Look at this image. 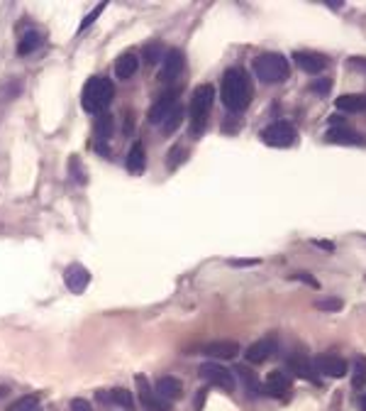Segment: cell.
<instances>
[{"label":"cell","instance_id":"obj_20","mask_svg":"<svg viewBox=\"0 0 366 411\" xmlns=\"http://www.w3.org/2000/svg\"><path fill=\"white\" fill-rule=\"evenodd\" d=\"M137 69H140V59L135 57L132 52L117 57V61H115V76L117 79H132L137 74Z\"/></svg>","mask_w":366,"mask_h":411},{"label":"cell","instance_id":"obj_40","mask_svg":"<svg viewBox=\"0 0 366 411\" xmlns=\"http://www.w3.org/2000/svg\"><path fill=\"white\" fill-rule=\"evenodd\" d=\"M362 411H366V394L362 397Z\"/></svg>","mask_w":366,"mask_h":411},{"label":"cell","instance_id":"obj_35","mask_svg":"<svg viewBox=\"0 0 366 411\" xmlns=\"http://www.w3.org/2000/svg\"><path fill=\"white\" fill-rule=\"evenodd\" d=\"M293 279H298V282H305L308 287H312V289H320V282L317 279H312V274H305V272H300V274H295Z\"/></svg>","mask_w":366,"mask_h":411},{"label":"cell","instance_id":"obj_33","mask_svg":"<svg viewBox=\"0 0 366 411\" xmlns=\"http://www.w3.org/2000/svg\"><path fill=\"white\" fill-rule=\"evenodd\" d=\"M310 91H312V93H320V96L330 93V91H332V79H317V81H312V84H310Z\"/></svg>","mask_w":366,"mask_h":411},{"label":"cell","instance_id":"obj_8","mask_svg":"<svg viewBox=\"0 0 366 411\" xmlns=\"http://www.w3.org/2000/svg\"><path fill=\"white\" fill-rule=\"evenodd\" d=\"M312 370L317 375H325V377H332V380H342L347 375V362L337 357V355H317L312 360Z\"/></svg>","mask_w":366,"mask_h":411},{"label":"cell","instance_id":"obj_28","mask_svg":"<svg viewBox=\"0 0 366 411\" xmlns=\"http://www.w3.org/2000/svg\"><path fill=\"white\" fill-rule=\"evenodd\" d=\"M110 132H113V117L110 115H98V120H95V135L103 140H108L110 137Z\"/></svg>","mask_w":366,"mask_h":411},{"label":"cell","instance_id":"obj_10","mask_svg":"<svg viewBox=\"0 0 366 411\" xmlns=\"http://www.w3.org/2000/svg\"><path fill=\"white\" fill-rule=\"evenodd\" d=\"M183 64H186L183 52L181 49H169V54L164 57V66L159 71V81L161 84H173L178 79V74L183 71Z\"/></svg>","mask_w":366,"mask_h":411},{"label":"cell","instance_id":"obj_13","mask_svg":"<svg viewBox=\"0 0 366 411\" xmlns=\"http://www.w3.org/2000/svg\"><path fill=\"white\" fill-rule=\"evenodd\" d=\"M64 282H66V287L73 294H81V292H85V287L90 284V272L85 269L83 264H71V267L64 272Z\"/></svg>","mask_w":366,"mask_h":411},{"label":"cell","instance_id":"obj_16","mask_svg":"<svg viewBox=\"0 0 366 411\" xmlns=\"http://www.w3.org/2000/svg\"><path fill=\"white\" fill-rule=\"evenodd\" d=\"M203 352L215 360H234L239 355V345L234 340H215V343H208Z\"/></svg>","mask_w":366,"mask_h":411},{"label":"cell","instance_id":"obj_15","mask_svg":"<svg viewBox=\"0 0 366 411\" xmlns=\"http://www.w3.org/2000/svg\"><path fill=\"white\" fill-rule=\"evenodd\" d=\"M288 389H291V380H288V375H283L279 370L269 372L266 382L261 384V394H266V397H281Z\"/></svg>","mask_w":366,"mask_h":411},{"label":"cell","instance_id":"obj_38","mask_svg":"<svg viewBox=\"0 0 366 411\" xmlns=\"http://www.w3.org/2000/svg\"><path fill=\"white\" fill-rule=\"evenodd\" d=\"M205 394H208L205 389H200V392H198V397H196V409H198V411H200V407L205 404Z\"/></svg>","mask_w":366,"mask_h":411},{"label":"cell","instance_id":"obj_5","mask_svg":"<svg viewBox=\"0 0 366 411\" xmlns=\"http://www.w3.org/2000/svg\"><path fill=\"white\" fill-rule=\"evenodd\" d=\"M298 132L291 122L286 120H279V122H271L266 130H261V140L269 147H291L295 142Z\"/></svg>","mask_w":366,"mask_h":411},{"label":"cell","instance_id":"obj_29","mask_svg":"<svg viewBox=\"0 0 366 411\" xmlns=\"http://www.w3.org/2000/svg\"><path fill=\"white\" fill-rule=\"evenodd\" d=\"M7 411H42V409H39L37 397H22V399H17Z\"/></svg>","mask_w":366,"mask_h":411},{"label":"cell","instance_id":"obj_11","mask_svg":"<svg viewBox=\"0 0 366 411\" xmlns=\"http://www.w3.org/2000/svg\"><path fill=\"white\" fill-rule=\"evenodd\" d=\"M276 350H279V343H276L274 335H269V338H261V340H256L254 345H249L244 357H247L252 365H261V362H266L271 355H276Z\"/></svg>","mask_w":366,"mask_h":411},{"label":"cell","instance_id":"obj_21","mask_svg":"<svg viewBox=\"0 0 366 411\" xmlns=\"http://www.w3.org/2000/svg\"><path fill=\"white\" fill-rule=\"evenodd\" d=\"M327 140L335 142V145H359L362 137L347 125H335V127L327 130Z\"/></svg>","mask_w":366,"mask_h":411},{"label":"cell","instance_id":"obj_14","mask_svg":"<svg viewBox=\"0 0 366 411\" xmlns=\"http://www.w3.org/2000/svg\"><path fill=\"white\" fill-rule=\"evenodd\" d=\"M288 370H291L295 377H300V380H308L310 384H320V377H317V372L312 370V362H308L303 355H291V357H288Z\"/></svg>","mask_w":366,"mask_h":411},{"label":"cell","instance_id":"obj_26","mask_svg":"<svg viewBox=\"0 0 366 411\" xmlns=\"http://www.w3.org/2000/svg\"><path fill=\"white\" fill-rule=\"evenodd\" d=\"M237 375L242 377V382H244V387L249 389V392H256V394H261V384H259V380H256V375H254L252 370H247V367H237Z\"/></svg>","mask_w":366,"mask_h":411},{"label":"cell","instance_id":"obj_30","mask_svg":"<svg viewBox=\"0 0 366 411\" xmlns=\"http://www.w3.org/2000/svg\"><path fill=\"white\" fill-rule=\"evenodd\" d=\"M344 304H342V299L339 296H327V299H317L315 301V308H320V311H339Z\"/></svg>","mask_w":366,"mask_h":411},{"label":"cell","instance_id":"obj_25","mask_svg":"<svg viewBox=\"0 0 366 411\" xmlns=\"http://www.w3.org/2000/svg\"><path fill=\"white\" fill-rule=\"evenodd\" d=\"M142 57H144V61H146L149 66L156 64V61H161V57H164V44H161V42H149V44H144Z\"/></svg>","mask_w":366,"mask_h":411},{"label":"cell","instance_id":"obj_2","mask_svg":"<svg viewBox=\"0 0 366 411\" xmlns=\"http://www.w3.org/2000/svg\"><path fill=\"white\" fill-rule=\"evenodd\" d=\"M115 98V86L110 79L105 76H90L85 81L83 91H81V105L85 113L90 115H100Z\"/></svg>","mask_w":366,"mask_h":411},{"label":"cell","instance_id":"obj_17","mask_svg":"<svg viewBox=\"0 0 366 411\" xmlns=\"http://www.w3.org/2000/svg\"><path fill=\"white\" fill-rule=\"evenodd\" d=\"M125 167H127L130 174H142L146 169V149H144L142 142H135V145L130 147L127 159H125Z\"/></svg>","mask_w":366,"mask_h":411},{"label":"cell","instance_id":"obj_7","mask_svg":"<svg viewBox=\"0 0 366 411\" xmlns=\"http://www.w3.org/2000/svg\"><path fill=\"white\" fill-rule=\"evenodd\" d=\"M178 96H181L178 88H171V91H166L164 96H159L156 103L149 108V122H151V125H161V122L169 117L171 110L178 105Z\"/></svg>","mask_w":366,"mask_h":411},{"label":"cell","instance_id":"obj_6","mask_svg":"<svg viewBox=\"0 0 366 411\" xmlns=\"http://www.w3.org/2000/svg\"><path fill=\"white\" fill-rule=\"evenodd\" d=\"M198 372H200L203 380L210 382L213 387H218L222 392H234V375L227 367H222L220 362H203Z\"/></svg>","mask_w":366,"mask_h":411},{"label":"cell","instance_id":"obj_31","mask_svg":"<svg viewBox=\"0 0 366 411\" xmlns=\"http://www.w3.org/2000/svg\"><path fill=\"white\" fill-rule=\"evenodd\" d=\"M105 5H108V2H98V5H95V7H93V10H90V12H88V15H85V17H83V22L78 25V32H83V29H88V27H90V25H93V22H95V20H98V17L103 15V10H105Z\"/></svg>","mask_w":366,"mask_h":411},{"label":"cell","instance_id":"obj_34","mask_svg":"<svg viewBox=\"0 0 366 411\" xmlns=\"http://www.w3.org/2000/svg\"><path fill=\"white\" fill-rule=\"evenodd\" d=\"M71 411H93V407L81 399V397H76V399H71Z\"/></svg>","mask_w":366,"mask_h":411},{"label":"cell","instance_id":"obj_9","mask_svg":"<svg viewBox=\"0 0 366 411\" xmlns=\"http://www.w3.org/2000/svg\"><path fill=\"white\" fill-rule=\"evenodd\" d=\"M135 382L140 387V399H142V407L149 411H171V402H166L164 397H159L156 392L149 389V382L144 375H135Z\"/></svg>","mask_w":366,"mask_h":411},{"label":"cell","instance_id":"obj_18","mask_svg":"<svg viewBox=\"0 0 366 411\" xmlns=\"http://www.w3.org/2000/svg\"><path fill=\"white\" fill-rule=\"evenodd\" d=\"M335 105L342 113H362L366 110V93H344L335 101Z\"/></svg>","mask_w":366,"mask_h":411},{"label":"cell","instance_id":"obj_32","mask_svg":"<svg viewBox=\"0 0 366 411\" xmlns=\"http://www.w3.org/2000/svg\"><path fill=\"white\" fill-rule=\"evenodd\" d=\"M69 172H71V176H73L76 184H85V181H88V174L81 172V162H78V157H71V162H69Z\"/></svg>","mask_w":366,"mask_h":411},{"label":"cell","instance_id":"obj_22","mask_svg":"<svg viewBox=\"0 0 366 411\" xmlns=\"http://www.w3.org/2000/svg\"><path fill=\"white\" fill-rule=\"evenodd\" d=\"M42 44H44V37H42L37 29H29L27 34H22V39L17 42V54H20V57H27L32 52H37Z\"/></svg>","mask_w":366,"mask_h":411},{"label":"cell","instance_id":"obj_4","mask_svg":"<svg viewBox=\"0 0 366 411\" xmlns=\"http://www.w3.org/2000/svg\"><path fill=\"white\" fill-rule=\"evenodd\" d=\"M213 101H215V88L210 84L198 86L193 91V98H191V127H193V132H200L205 127V120L210 115Z\"/></svg>","mask_w":366,"mask_h":411},{"label":"cell","instance_id":"obj_12","mask_svg":"<svg viewBox=\"0 0 366 411\" xmlns=\"http://www.w3.org/2000/svg\"><path fill=\"white\" fill-rule=\"evenodd\" d=\"M293 61L298 64V69L300 71H305V74H320L325 66H327V57L325 54H317V52H295L293 54Z\"/></svg>","mask_w":366,"mask_h":411},{"label":"cell","instance_id":"obj_39","mask_svg":"<svg viewBox=\"0 0 366 411\" xmlns=\"http://www.w3.org/2000/svg\"><path fill=\"white\" fill-rule=\"evenodd\" d=\"M315 245H317V247H322V250H330V252L335 250V245H332V242H325V240H315Z\"/></svg>","mask_w":366,"mask_h":411},{"label":"cell","instance_id":"obj_19","mask_svg":"<svg viewBox=\"0 0 366 411\" xmlns=\"http://www.w3.org/2000/svg\"><path fill=\"white\" fill-rule=\"evenodd\" d=\"M156 394L164 397L166 402H176L183 397V384L176 380V377H161L156 382Z\"/></svg>","mask_w":366,"mask_h":411},{"label":"cell","instance_id":"obj_3","mask_svg":"<svg viewBox=\"0 0 366 411\" xmlns=\"http://www.w3.org/2000/svg\"><path fill=\"white\" fill-rule=\"evenodd\" d=\"M252 69L256 74V79L266 86H274V84H281L288 79L291 74V64L288 59L279 54V52H264L259 57H254L252 61Z\"/></svg>","mask_w":366,"mask_h":411},{"label":"cell","instance_id":"obj_24","mask_svg":"<svg viewBox=\"0 0 366 411\" xmlns=\"http://www.w3.org/2000/svg\"><path fill=\"white\" fill-rule=\"evenodd\" d=\"M108 402H113V404L122 407V409H132V404H135L132 394H130L127 389H122V387H117V389H113V392H108Z\"/></svg>","mask_w":366,"mask_h":411},{"label":"cell","instance_id":"obj_41","mask_svg":"<svg viewBox=\"0 0 366 411\" xmlns=\"http://www.w3.org/2000/svg\"><path fill=\"white\" fill-rule=\"evenodd\" d=\"M5 392H7V389H5V387H0V397H2V394H5Z\"/></svg>","mask_w":366,"mask_h":411},{"label":"cell","instance_id":"obj_37","mask_svg":"<svg viewBox=\"0 0 366 411\" xmlns=\"http://www.w3.org/2000/svg\"><path fill=\"white\" fill-rule=\"evenodd\" d=\"M232 267H254V264H259V260H232Z\"/></svg>","mask_w":366,"mask_h":411},{"label":"cell","instance_id":"obj_36","mask_svg":"<svg viewBox=\"0 0 366 411\" xmlns=\"http://www.w3.org/2000/svg\"><path fill=\"white\" fill-rule=\"evenodd\" d=\"M349 64H352L354 69H359V71H364L366 74V57H352L349 59Z\"/></svg>","mask_w":366,"mask_h":411},{"label":"cell","instance_id":"obj_1","mask_svg":"<svg viewBox=\"0 0 366 411\" xmlns=\"http://www.w3.org/2000/svg\"><path fill=\"white\" fill-rule=\"evenodd\" d=\"M220 98L229 113H242L252 103V81L242 69H227L222 74Z\"/></svg>","mask_w":366,"mask_h":411},{"label":"cell","instance_id":"obj_27","mask_svg":"<svg viewBox=\"0 0 366 411\" xmlns=\"http://www.w3.org/2000/svg\"><path fill=\"white\" fill-rule=\"evenodd\" d=\"M352 384H354L357 389L366 384V357H364V355H359V357H357V365H354V377H352Z\"/></svg>","mask_w":366,"mask_h":411},{"label":"cell","instance_id":"obj_23","mask_svg":"<svg viewBox=\"0 0 366 411\" xmlns=\"http://www.w3.org/2000/svg\"><path fill=\"white\" fill-rule=\"evenodd\" d=\"M181 122H183V108L181 105H176L173 110L169 113V117L161 122V130H164V135H171V132H176L178 127H181Z\"/></svg>","mask_w":366,"mask_h":411}]
</instances>
